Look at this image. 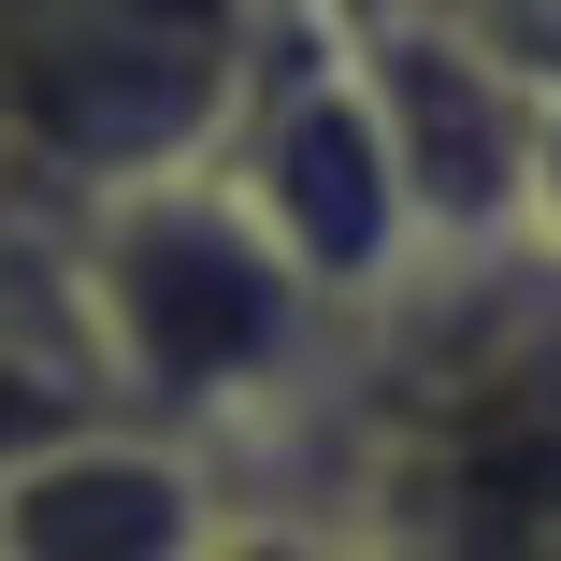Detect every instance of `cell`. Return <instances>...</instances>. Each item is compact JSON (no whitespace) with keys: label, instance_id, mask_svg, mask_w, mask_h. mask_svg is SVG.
Instances as JSON below:
<instances>
[{"label":"cell","instance_id":"52a82bcc","mask_svg":"<svg viewBox=\"0 0 561 561\" xmlns=\"http://www.w3.org/2000/svg\"><path fill=\"white\" fill-rule=\"evenodd\" d=\"M446 15H461L533 101H561V0H446Z\"/></svg>","mask_w":561,"mask_h":561},{"label":"cell","instance_id":"8992f818","mask_svg":"<svg viewBox=\"0 0 561 561\" xmlns=\"http://www.w3.org/2000/svg\"><path fill=\"white\" fill-rule=\"evenodd\" d=\"M216 518H231L216 461L145 417H87L0 461V561H202Z\"/></svg>","mask_w":561,"mask_h":561},{"label":"cell","instance_id":"277c9868","mask_svg":"<svg viewBox=\"0 0 561 561\" xmlns=\"http://www.w3.org/2000/svg\"><path fill=\"white\" fill-rule=\"evenodd\" d=\"M260 231L288 245V274L346 317L375 288H403L432 245H417V202H403V159H389V116L360 87V44H346V0H274L260 15V58L231 87V130L202 159Z\"/></svg>","mask_w":561,"mask_h":561},{"label":"cell","instance_id":"9c48e42d","mask_svg":"<svg viewBox=\"0 0 561 561\" xmlns=\"http://www.w3.org/2000/svg\"><path fill=\"white\" fill-rule=\"evenodd\" d=\"M533 245L561 260V101H547V130H533Z\"/></svg>","mask_w":561,"mask_h":561},{"label":"cell","instance_id":"6da1fadb","mask_svg":"<svg viewBox=\"0 0 561 561\" xmlns=\"http://www.w3.org/2000/svg\"><path fill=\"white\" fill-rule=\"evenodd\" d=\"M231 504H302L375 561H561V260L446 245L346 302L274 432L216 461Z\"/></svg>","mask_w":561,"mask_h":561},{"label":"cell","instance_id":"5b68a950","mask_svg":"<svg viewBox=\"0 0 561 561\" xmlns=\"http://www.w3.org/2000/svg\"><path fill=\"white\" fill-rule=\"evenodd\" d=\"M346 44H360V87L389 116V159H403V202H417V245H518L533 231V130L547 101L446 15V0H346Z\"/></svg>","mask_w":561,"mask_h":561},{"label":"cell","instance_id":"ba28073f","mask_svg":"<svg viewBox=\"0 0 561 561\" xmlns=\"http://www.w3.org/2000/svg\"><path fill=\"white\" fill-rule=\"evenodd\" d=\"M202 561H375V547H360V533H331V518H302V504H231Z\"/></svg>","mask_w":561,"mask_h":561},{"label":"cell","instance_id":"3957f363","mask_svg":"<svg viewBox=\"0 0 561 561\" xmlns=\"http://www.w3.org/2000/svg\"><path fill=\"white\" fill-rule=\"evenodd\" d=\"M274 0H0V245L72 260L101 202L202 173Z\"/></svg>","mask_w":561,"mask_h":561},{"label":"cell","instance_id":"7a4b0ae2","mask_svg":"<svg viewBox=\"0 0 561 561\" xmlns=\"http://www.w3.org/2000/svg\"><path fill=\"white\" fill-rule=\"evenodd\" d=\"M72 317L101 346L116 417L202 446V461L274 432L331 346V302L288 274V245L216 173H159L130 202H101L72 231Z\"/></svg>","mask_w":561,"mask_h":561}]
</instances>
